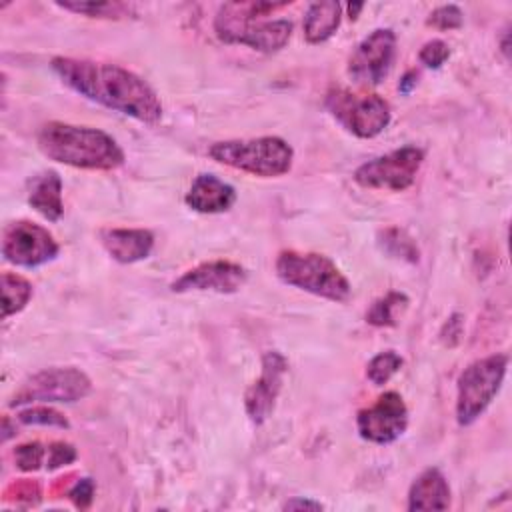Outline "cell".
Masks as SVG:
<instances>
[{
    "label": "cell",
    "instance_id": "cell-3",
    "mask_svg": "<svg viewBox=\"0 0 512 512\" xmlns=\"http://www.w3.org/2000/svg\"><path fill=\"white\" fill-rule=\"evenodd\" d=\"M288 2H228L222 4L214 32L226 44H244L260 52H276L284 48L292 36L290 20H262Z\"/></svg>",
    "mask_w": 512,
    "mask_h": 512
},
{
    "label": "cell",
    "instance_id": "cell-30",
    "mask_svg": "<svg viewBox=\"0 0 512 512\" xmlns=\"http://www.w3.org/2000/svg\"><path fill=\"white\" fill-rule=\"evenodd\" d=\"M70 500L78 506V508H86L90 506L92 498H94V482L90 478H80L70 490H68Z\"/></svg>",
    "mask_w": 512,
    "mask_h": 512
},
{
    "label": "cell",
    "instance_id": "cell-29",
    "mask_svg": "<svg viewBox=\"0 0 512 512\" xmlns=\"http://www.w3.org/2000/svg\"><path fill=\"white\" fill-rule=\"evenodd\" d=\"M76 448L68 442H52L48 446V456H46V468L56 470L66 464H72L76 460Z\"/></svg>",
    "mask_w": 512,
    "mask_h": 512
},
{
    "label": "cell",
    "instance_id": "cell-27",
    "mask_svg": "<svg viewBox=\"0 0 512 512\" xmlns=\"http://www.w3.org/2000/svg\"><path fill=\"white\" fill-rule=\"evenodd\" d=\"M44 456H46V450L40 442H28V444H20L16 446L14 450V460H16V466L24 472H30V470H36L40 468V464L44 462Z\"/></svg>",
    "mask_w": 512,
    "mask_h": 512
},
{
    "label": "cell",
    "instance_id": "cell-25",
    "mask_svg": "<svg viewBox=\"0 0 512 512\" xmlns=\"http://www.w3.org/2000/svg\"><path fill=\"white\" fill-rule=\"evenodd\" d=\"M18 422L22 424H34V426H52V428H70V422L68 418L50 408V406H32V408H26V410H20L18 412Z\"/></svg>",
    "mask_w": 512,
    "mask_h": 512
},
{
    "label": "cell",
    "instance_id": "cell-23",
    "mask_svg": "<svg viewBox=\"0 0 512 512\" xmlns=\"http://www.w3.org/2000/svg\"><path fill=\"white\" fill-rule=\"evenodd\" d=\"M58 8L84 14L90 18H124L134 12L132 4L126 2H56Z\"/></svg>",
    "mask_w": 512,
    "mask_h": 512
},
{
    "label": "cell",
    "instance_id": "cell-7",
    "mask_svg": "<svg viewBox=\"0 0 512 512\" xmlns=\"http://www.w3.org/2000/svg\"><path fill=\"white\" fill-rule=\"evenodd\" d=\"M330 114L354 136L374 138L392 120L390 104L378 94H354L346 88H332L326 94Z\"/></svg>",
    "mask_w": 512,
    "mask_h": 512
},
{
    "label": "cell",
    "instance_id": "cell-12",
    "mask_svg": "<svg viewBox=\"0 0 512 512\" xmlns=\"http://www.w3.org/2000/svg\"><path fill=\"white\" fill-rule=\"evenodd\" d=\"M356 428L360 438L374 444H390L408 428V408L394 390L384 392L368 408L358 410Z\"/></svg>",
    "mask_w": 512,
    "mask_h": 512
},
{
    "label": "cell",
    "instance_id": "cell-19",
    "mask_svg": "<svg viewBox=\"0 0 512 512\" xmlns=\"http://www.w3.org/2000/svg\"><path fill=\"white\" fill-rule=\"evenodd\" d=\"M342 6L336 0H322L308 6L304 16V38L310 44H320L332 38L340 26Z\"/></svg>",
    "mask_w": 512,
    "mask_h": 512
},
{
    "label": "cell",
    "instance_id": "cell-24",
    "mask_svg": "<svg viewBox=\"0 0 512 512\" xmlns=\"http://www.w3.org/2000/svg\"><path fill=\"white\" fill-rule=\"evenodd\" d=\"M404 360L400 354H396L394 350H386L376 354L368 366H366V378L374 384V386H384L400 368H402Z\"/></svg>",
    "mask_w": 512,
    "mask_h": 512
},
{
    "label": "cell",
    "instance_id": "cell-9",
    "mask_svg": "<svg viewBox=\"0 0 512 512\" xmlns=\"http://www.w3.org/2000/svg\"><path fill=\"white\" fill-rule=\"evenodd\" d=\"M424 160V150L416 146H402L378 158L360 164L354 170V182L362 188H378L402 192L412 186Z\"/></svg>",
    "mask_w": 512,
    "mask_h": 512
},
{
    "label": "cell",
    "instance_id": "cell-17",
    "mask_svg": "<svg viewBox=\"0 0 512 512\" xmlns=\"http://www.w3.org/2000/svg\"><path fill=\"white\" fill-rule=\"evenodd\" d=\"M450 486L438 468H426L408 490V510H446Z\"/></svg>",
    "mask_w": 512,
    "mask_h": 512
},
{
    "label": "cell",
    "instance_id": "cell-28",
    "mask_svg": "<svg viewBox=\"0 0 512 512\" xmlns=\"http://www.w3.org/2000/svg\"><path fill=\"white\" fill-rule=\"evenodd\" d=\"M418 58L424 66L428 68H440L448 58H450V46L440 40V38H434V40H428L420 52H418Z\"/></svg>",
    "mask_w": 512,
    "mask_h": 512
},
{
    "label": "cell",
    "instance_id": "cell-4",
    "mask_svg": "<svg viewBox=\"0 0 512 512\" xmlns=\"http://www.w3.org/2000/svg\"><path fill=\"white\" fill-rule=\"evenodd\" d=\"M276 274L284 284L332 302H346L352 294V286L340 268L318 252H280L276 258Z\"/></svg>",
    "mask_w": 512,
    "mask_h": 512
},
{
    "label": "cell",
    "instance_id": "cell-14",
    "mask_svg": "<svg viewBox=\"0 0 512 512\" xmlns=\"http://www.w3.org/2000/svg\"><path fill=\"white\" fill-rule=\"evenodd\" d=\"M246 282V270L228 260H214L198 264L190 268L180 278L172 282L174 292H190V290H212L220 294H232Z\"/></svg>",
    "mask_w": 512,
    "mask_h": 512
},
{
    "label": "cell",
    "instance_id": "cell-22",
    "mask_svg": "<svg viewBox=\"0 0 512 512\" xmlns=\"http://www.w3.org/2000/svg\"><path fill=\"white\" fill-rule=\"evenodd\" d=\"M408 304V296L402 292H388L386 296L374 300L366 312V322L372 326H396V316Z\"/></svg>",
    "mask_w": 512,
    "mask_h": 512
},
{
    "label": "cell",
    "instance_id": "cell-15",
    "mask_svg": "<svg viewBox=\"0 0 512 512\" xmlns=\"http://www.w3.org/2000/svg\"><path fill=\"white\" fill-rule=\"evenodd\" d=\"M102 246L120 264H132L150 256L154 234L146 228H106L100 232Z\"/></svg>",
    "mask_w": 512,
    "mask_h": 512
},
{
    "label": "cell",
    "instance_id": "cell-10",
    "mask_svg": "<svg viewBox=\"0 0 512 512\" xmlns=\"http://www.w3.org/2000/svg\"><path fill=\"white\" fill-rule=\"evenodd\" d=\"M58 242L40 224L18 220L4 228L2 256L6 262L22 268L42 266L58 256Z\"/></svg>",
    "mask_w": 512,
    "mask_h": 512
},
{
    "label": "cell",
    "instance_id": "cell-31",
    "mask_svg": "<svg viewBox=\"0 0 512 512\" xmlns=\"http://www.w3.org/2000/svg\"><path fill=\"white\" fill-rule=\"evenodd\" d=\"M418 78V74L414 72V70H408L402 78H400V82H398V90L402 92V94H410L412 92V88L416 86V80Z\"/></svg>",
    "mask_w": 512,
    "mask_h": 512
},
{
    "label": "cell",
    "instance_id": "cell-33",
    "mask_svg": "<svg viewBox=\"0 0 512 512\" xmlns=\"http://www.w3.org/2000/svg\"><path fill=\"white\" fill-rule=\"evenodd\" d=\"M364 8V4H348V12H350V18H356V14Z\"/></svg>",
    "mask_w": 512,
    "mask_h": 512
},
{
    "label": "cell",
    "instance_id": "cell-2",
    "mask_svg": "<svg viewBox=\"0 0 512 512\" xmlns=\"http://www.w3.org/2000/svg\"><path fill=\"white\" fill-rule=\"evenodd\" d=\"M40 152L60 164L84 170H114L124 164V150L104 130L48 122L36 136Z\"/></svg>",
    "mask_w": 512,
    "mask_h": 512
},
{
    "label": "cell",
    "instance_id": "cell-11",
    "mask_svg": "<svg viewBox=\"0 0 512 512\" xmlns=\"http://www.w3.org/2000/svg\"><path fill=\"white\" fill-rule=\"evenodd\" d=\"M396 36L390 28L370 32L348 58V76L358 86H378L392 68Z\"/></svg>",
    "mask_w": 512,
    "mask_h": 512
},
{
    "label": "cell",
    "instance_id": "cell-16",
    "mask_svg": "<svg viewBox=\"0 0 512 512\" xmlns=\"http://www.w3.org/2000/svg\"><path fill=\"white\" fill-rule=\"evenodd\" d=\"M184 200L196 212L216 214L232 208L236 202V190L214 174H198Z\"/></svg>",
    "mask_w": 512,
    "mask_h": 512
},
{
    "label": "cell",
    "instance_id": "cell-8",
    "mask_svg": "<svg viewBox=\"0 0 512 512\" xmlns=\"http://www.w3.org/2000/svg\"><path fill=\"white\" fill-rule=\"evenodd\" d=\"M92 390L90 378L78 368H46L32 374L14 392L8 406L32 404V402H76L88 396Z\"/></svg>",
    "mask_w": 512,
    "mask_h": 512
},
{
    "label": "cell",
    "instance_id": "cell-18",
    "mask_svg": "<svg viewBox=\"0 0 512 512\" xmlns=\"http://www.w3.org/2000/svg\"><path fill=\"white\" fill-rule=\"evenodd\" d=\"M28 204L46 220L58 222L64 214V202H62V178L54 170H46L42 174H36L30 180L28 190Z\"/></svg>",
    "mask_w": 512,
    "mask_h": 512
},
{
    "label": "cell",
    "instance_id": "cell-21",
    "mask_svg": "<svg viewBox=\"0 0 512 512\" xmlns=\"http://www.w3.org/2000/svg\"><path fill=\"white\" fill-rule=\"evenodd\" d=\"M378 244L388 256H392L396 260H404V262H410V264L418 262L420 250H418L416 242L412 240V236L402 228L392 226V228L382 230L380 236H378Z\"/></svg>",
    "mask_w": 512,
    "mask_h": 512
},
{
    "label": "cell",
    "instance_id": "cell-5",
    "mask_svg": "<svg viewBox=\"0 0 512 512\" xmlns=\"http://www.w3.org/2000/svg\"><path fill=\"white\" fill-rule=\"evenodd\" d=\"M208 156L224 166L262 178L282 176L292 168L294 150L278 136L250 140H224L208 148Z\"/></svg>",
    "mask_w": 512,
    "mask_h": 512
},
{
    "label": "cell",
    "instance_id": "cell-1",
    "mask_svg": "<svg viewBox=\"0 0 512 512\" xmlns=\"http://www.w3.org/2000/svg\"><path fill=\"white\" fill-rule=\"evenodd\" d=\"M50 66L66 86L92 102L144 124L162 118V102L154 88L122 66L66 56L52 58Z\"/></svg>",
    "mask_w": 512,
    "mask_h": 512
},
{
    "label": "cell",
    "instance_id": "cell-26",
    "mask_svg": "<svg viewBox=\"0 0 512 512\" xmlns=\"http://www.w3.org/2000/svg\"><path fill=\"white\" fill-rule=\"evenodd\" d=\"M462 10L456 4H442L434 8L426 20L428 26L438 30H456L462 26Z\"/></svg>",
    "mask_w": 512,
    "mask_h": 512
},
{
    "label": "cell",
    "instance_id": "cell-32",
    "mask_svg": "<svg viewBox=\"0 0 512 512\" xmlns=\"http://www.w3.org/2000/svg\"><path fill=\"white\" fill-rule=\"evenodd\" d=\"M284 508H312V510H320L322 504H320V502H312V500L294 498V500H288V502L284 504Z\"/></svg>",
    "mask_w": 512,
    "mask_h": 512
},
{
    "label": "cell",
    "instance_id": "cell-20",
    "mask_svg": "<svg viewBox=\"0 0 512 512\" xmlns=\"http://www.w3.org/2000/svg\"><path fill=\"white\" fill-rule=\"evenodd\" d=\"M32 298V284L12 272L2 274V318H10L12 314H18L24 310V306Z\"/></svg>",
    "mask_w": 512,
    "mask_h": 512
},
{
    "label": "cell",
    "instance_id": "cell-6",
    "mask_svg": "<svg viewBox=\"0 0 512 512\" xmlns=\"http://www.w3.org/2000/svg\"><path fill=\"white\" fill-rule=\"evenodd\" d=\"M506 368V354H490L474 360L460 372L456 396V420L460 426H470L490 406L504 382Z\"/></svg>",
    "mask_w": 512,
    "mask_h": 512
},
{
    "label": "cell",
    "instance_id": "cell-13",
    "mask_svg": "<svg viewBox=\"0 0 512 512\" xmlns=\"http://www.w3.org/2000/svg\"><path fill=\"white\" fill-rule=\"evenodd\" d=\"M288 360L280 352H266L262 356V372L258 380L246 390L244 406L254 424H262L274 410L276 398L282 390Z\"/></svg>",
    "mask_w": 512,
    "mask_h": 512
}]
</instances>
